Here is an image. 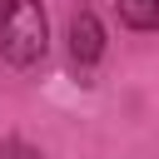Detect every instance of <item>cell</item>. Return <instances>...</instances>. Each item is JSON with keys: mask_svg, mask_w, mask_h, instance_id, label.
<instances>
[{"mask_svg": "<svg viewBox=\"0 0 159 159\" xmlns=\"http://www.w3.org/2000/svg\"><path fill=\"white\" fill-rule=\"evenodd\" d=\"M99 55H104V25H99L94 10H80L70 20V60H75L80 75H89L99 65Z\"/></svg>", "mask_w": 159, "mask_h": 159, "instance_id": "cell-2", "label": "cell"}, {"mask_svg": "<svg viewBox=\"0 0 159 159\" xmlns=\"http://www.w3.org/2000/svg\"><path fill=\"white\" fill-rule=\"evenodd\" d=\"M0 159H45V154L25 139H0Z\"/></svg>", "mask_w": 159, "mask_h": 159, "instance_id": "cell-4", "label": "cell"}, {"mask_svg": "<svg viewBox=\"0 0 159 159\" xmlns=\"http://www.w3.org/2000/svg\"><path fill=\"white\" fill-rule=\"evenodd\" d=\"M119 20L139 35L159 30V0H119Z\"/></svg>", "mask_w": 159, "mask_h": 159, "instance_id": "cell-3", "label": "cell"}, {"mask_svg": "<svg viewBox=\"0 0 159 159\" xmlns=\"http://www.w3.org/2000/svg\"><path fill=\"white\" fill-rule=\"evenodd\" d=\"M50 50V20L40 0H0V60L10 70H35Z\"/></svg>", "mask_w": 159, "mask_h": 159, "instance_id": "cell-1", "label": "cell"}]
</instances>
